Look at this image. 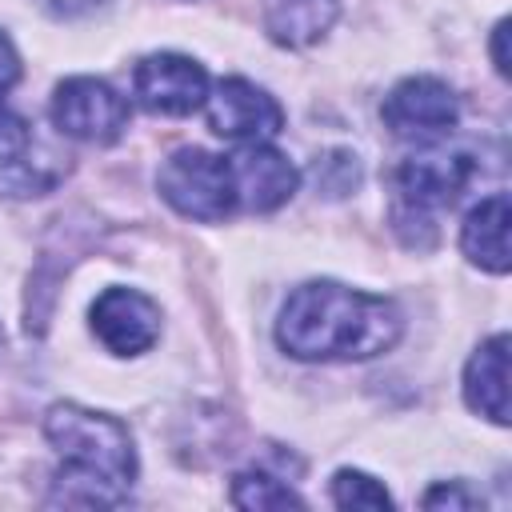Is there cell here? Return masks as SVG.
<instances>
[{"label":"cell","mask_w":512,"mask_h":512,"mask_svg":"<svg viewBox=\"0 0 512 512\" xmlns=\"http://www.w3.org/2000/svg\"><path fill=\"white\" fill-rule=\"evenodd\" d=\"M404 332V316L392 300L344 288L336 280H308L288 292L276 344L308 364L372 360L388 352Z\"/></svg>","instance_id":"cell-1"},{"label":"cell","mask_w":512,"mask_h":512,"mask_svg":"<svg viewBox=\"0 0 512 512\" xmlns=\"http://www.w3.org/2000/svg\"><path fill=\"white\" fill-rule=\"evenodd\" d=\"M44 436L60 452L48 504L116 508L128 500L136 484V448L132 432L116 416L80 404H52L44 416Z\"/></svg>","instance_id":"cell-2"},{"label":"cell","mask_w":512,"mask_h":512,"mask_svg":"<svg viewBox=\"0 0 512 512\" xmlns=\"http://www.w3.org/2000/svg\"><path fill=\"white\" fill-rule=\"evenodd\" d=\"M472 176H476V160L464 148H428L408 156L396 168V208H392L396 232L416 224L436 240L432 216L440 208H452Z\"/></svg>","instance_id":"cell-3"},{"label":"cell","mask_w":512,"mask_h":512,"mask_svg":"<svg viewBox=\"0 0 512 512\" xmlns=\"http://www.w3.org/2000/svg\"><path fill=\"white\" fill-rule=\"evenodd\" d=\"M156 188L180 216L204 220V224H216L240 208L228 156H216L208 148L172 152L156 172Z\"/></svg>","instance_id":"cell-4"},{"label":"cell","mask_w":512,"mask_h":512,"mask_svg":"<svg viewBox=\"0 0 512 512\" xmlns=\"http://www.w3.org/2000/svg\"><path fill=\"white\" fill-rule=\"evenodd\" d=\"M52 124L84 144H112L128 128V100L96 80V76H68L52 92Z\"/></svg>","instance_id":"cell-5"},{"label":"cell","mask_w":512,"mask_h":512,"mask_svg":"<svg viewBox=\"0 0 512 512\" xmlns=\"http://www.w3.org/2000/svg\"><path fill=\"white\" fill-rule=\"evenodd\" d=\"M380 116L396 140L432 144L456 128L460 100L440 76H408L384 96Z\"/></svg>","instance_id":"cell-6"},{"label":"cell","mask_w":512,"mask_h":512,"mask_svg":"<svg viewBox=\"0 0 512 512\" xmlns=\"http://www.w3.org/2000/svg\"><path fill=\"white\" fill-rule=\"evenodd\" d=\"M132 96L152 116H192L208 100V72L192 56L152 52L132 68Z\"/></svg>","instance_id":"cell-7"},{"label":"cell","mask_w":512,"mask_h":512,"mask_svg":"<svg viewBox=\"0 0 512 512\" xmlns=\"http://www.w3.org/2000/svg\"><path fill=\"white\" fill-rule=\"evenodd\" d=\"M204 108H208V128L236 144H268L272 136L284 132V108L244 76L220 80L208 92Z\"/></svg>","instance_id":"cell-8"},{"label":"cell","mask_w":512,"mask_h":512,"mask_svg":"<svg viewBox=\"0 0 512 512\" xmlns=\"http://www.w3.org/2000/svg\"><path fill=\"white\" fill-rule=\"evenodd\" d=\"M92 332L116 356H140L160 340V308L136 288H104L92 300Z\"/></svg>","instance_id":"cell-9"},{"label":"cell","mask_w":512,"mask_h":512,"mask_svg":"<svg viewBox=\"0 0 512 512\" xmlns=\"http://www.w3.org/2000/svg\"><path fill=\"white\" fill-rule=\"evenodd\" d=\"M228 164H232V180H236V200L248 212L280 208L300 184L296 164L284 152H276L272 144H240L228 156Z\"/></svg>","instance_id":"cell-10"},{"label":"cell","mask_w":512,"mask_h":512,"mask_svg":"<svg viewBox=\"0 0 512 512\" xmlns=\"http://www.w3.org/2000/svg\"><path fill=\"white\" fill-rule=\"evenodd\" d=\"M464 400L492 424H508V336H488L464 364Z\"/></svg>","instance_id":"cell-11"},{"label":"cell","mask_w":512,"mask_h":512,"mask_svg":"<svg viewBox=\"0 0 512 512\" xmlns=\"http://www.w3.org/2000/svg\"><path fill=\"white\" fill-rule=\"evenodd\" d=\"M508 224H512V208L504 192L484 196L460 224V248L472 264H480L484 272L504 276L508 272Z\"/></svg>","instance_id":"cell-12"},{"label":"cell","mask_w":512,"mask_h":512,"mask_svg":"<svg viewBox=\"0 0 512 512\" xmlns=\"http://www.w3.org/2000/svg\"><path fill=\"white\" fill-rule=\"evenodd\" d=\"M340 16L336 0H264V32L284 48L316 44Z\"/></svg>","instance_id":"cell-13"},{"label":"cell","mask_w":512,"mask_h":512,"mask_svg":"<svg viewBox=\"0 0 512 512\" xmlns=\"http://www.w3.org/2000/svg\"><path fill=\"white\" fill-rule=\"evenodd\" d=\"M232 504L236 508H256V512H268V508H304V500L272 472L264 468H244L232 476Z\"/></svg>","instance_id":"cell-14"},{"label":"cell","mask_w":512,"mask_h":512,"mask_svg":"<svg viewBox=\"0 0 512 512\" xmlns=\"http://www.w3.org/2000/svg\"><path fill=\"white\" fill-rule=\"evenodd\" d=\"M332 504H340V508H392V496L376 476L356 472V468H340L332 476Z\"/></svg>","instance_id":"cell-15"},{"label":"cell","mask_w":512,"mask_h":512,"mask_svg":"<svg viewBox=\"0 0 512 512\" xmlns=\"http://www.w3.org/2000/svg\"><path fill=\"white\" fill-rule=\"evenodd\" d=\"M32 148V128L24 124V116L0 108V172H12Z\"/></svg>","instance_id":"cell-16"},{"label":"cell","mask_w":512,"mask_h":512,"mask_svg":"<svg viewBox=\"0 0 512 512\" xmlns=\"http://www.w3.org/2000/svg\"><path fill=\"white\" fill-rule=\"evenodd\" d=\"M420 504H424V508H480V496L468 492L460 480H452V484H436V488H428Z\"/></svg>","instance_id":"cell-17"},{"label":"cell","mask_w":512,"mask_h":512,"mask_svg":"<svg viewBox=\"0 0 512 512\" xmlns=\"http://www.w3.org/2000/svg\"><path fill=\"white\" fill-rule=\"evenodd\" d=\"M40 8L56 20H80V16H92V12L108 8V0H40Z\"/></svg>","instance_id":"cell-18"},{"label":"cell","mask_w":512,"mask_h":512,"mask_svg":"<svg viewBox=\"0 0 512 512\" xmlns=\"http://www.w3.org/2000/svg\"><path fill=\"white\" fill-rule=\"evenodd\" d=\"M20 80V56H16V48H12V40L0 32V96L12 88Z\"/></svg>","instance_id":"cell-19"},{"label":"cell","mask_w":512,"mask_h":512,"mask_svg":"<svg viewBox=\"0 0 512 512\" xmlns=\"http://www.w3.org/2000/svg\"><path fill=\"white\" fill-rule=\"evenodd\" d=\"M504 40H508V20H500L492 28V64H496L500 76H508V48H504Z\"/></svg>","instance_id":"cell-20"}]
</instances>
